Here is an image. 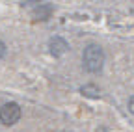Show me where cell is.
<instances>
[{"label":"cell","instance_id":"5","mask_svg":"<svg viewBox=\"0 0 134 132\" xmlns=\"http://www.w3.org/2000/svg\"><path fill=\"white\" fill-rule=\"evenodd\" d=\"M80 93H82L84 97L97 99V97H99V88L93 86V84H86V86H82V88H80Z\"/></svg>","mask_w":134,"mask_h":132},{"label":"cell","instance_id":"4","mask_svg":"<svg viewBox=\"0 0 134 132\" xmlns=\"http://www.w3.org/2000/svg\"><path fill=\"white\" fill-rule=\"evenodd\" d=\"M50 15H52V6L50 4H39V6H36V9L32 11V17L36 21H47Z\"/></svg>","mask_w":134,"mask_h":132},{"label":"cell","instance_id":"3","mask_svg":"<svg viewBox=\"0 0 134 132\" xmlns=\"http://www.w3.org/2000/svg\"><path fill=\"white\" fill-rule=\"evenodd\" d=\"M48 48H50V54L58 58V56H63L67 50H69V45H67V41L63 37L56 36V37H52L48 41Z\"/></svg>","mask_w":134,"mask_h":132},{"label":"cell","instance_id":"2","mask_svg":"<svg viewBox=\"0 0 134 132\" xmlns=\"http://www.w3.org/2000/svg\"><path fill=\"white\" fill-rule=\"evenodd\" d=\"M19 119H21V106L17 102H6L2 108H0V121L4 125L11 127Z\"/></svg>","mask_w":134,"mask_h":132},{"label":"cell","instance_id":"1","mask_svg":"<svg viewBox=\"0 0 134 132\" xmlns=\"http://www.w3.org/2000/svg\"><path fill=\"white\" fill-rule=\"evenodd\" d=\"M82 63L88 73H99L104 65V50L95 43L88 45L82 54Z\"/></svg>","mask_w":134,"mask_h":132},{"label":"cell","instance_id":"7","mask_svg":"<svg viewBox=\"0 0 134 132\" xmlns=\"http://www.w3.org/2000/svg\"><path fill=\"white\" fill-rule=\"evenodd\" d=\"M4 54H6V45H4L2 41H0V58H2Z\"/></svg>","mask_w":134,"mask_h":132},{"label":"cell","instance_id":"6","mask_svg":"<svg viewBox=\"0 0 134 132\" xmlns=\"http://www.w3.org/2000/svg\"><path fill=\"white\" fill-rule=\"evenodd\" d=\"M129 110H130V113H134V95L129 99Z\"/></svg>","mask_w":134,"mask_h":132}]
</instances>
